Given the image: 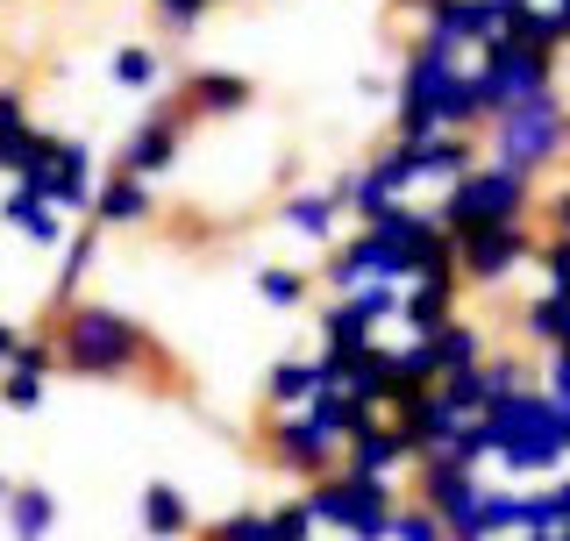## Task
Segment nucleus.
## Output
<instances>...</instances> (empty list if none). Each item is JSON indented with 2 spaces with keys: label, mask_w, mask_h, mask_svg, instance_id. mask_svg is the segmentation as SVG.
Instances as JSON below:
<instances>
[{
  "label": "nucleus",
  "mask_w": 570,
  "mask_h": 541,
  "mask_svg": "<svg viewBox=\"0 0 570 541\" xmlns=\"http://www.w3.org/2000/svg\"><path fill=\"white\" fill-rule=\"evenodd\" d=\"M150 520H157V528H178V499L157 492V499H150Z\"/></svg>",
  "instance_id": "f257e3e1"
},
{
  "label": "nucleus",
  "mask_w": 570,
  "mask_h": 541,
  "mask_svg": "<svg viewBox=\"0 0 570 541\" xmlns=\"http://www.w3.org/2000/svg\"><path fill=\"white\" fill-rule=\"evenodd\" d=\"M165 8H178V14H193V8H200V0H165Z\"/></svg>",
  "instance_id": "f03ea898"
}]
</instances>
